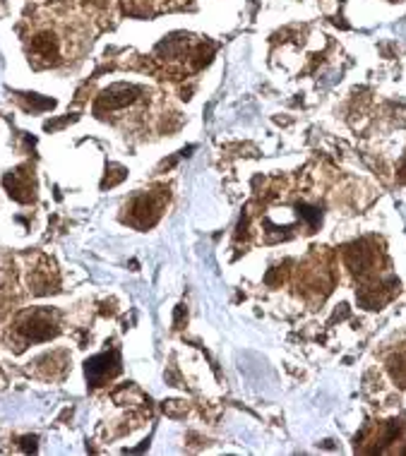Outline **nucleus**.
I'll return each mask as SVG.
<instances>
[{
	"instance_id": "f257e3e1",
	"label": "nucleus",
	"mask_w": 406,
	"mask_h": 456,
	"mask_svg": "<svg viewBox=\"0 0 406 456\" xmlns=\"http://www.w3.org/2000/svg\"><path fill=\"white\" fill-rule=\"evenodd\" d=\"M17 334L25 341H48L58 334V317L50 310H32L20 317Z\"/></svg>"
},
{
	"instance_id": "f03ea898",
	"label": "nucleus",
	"mask_w": 406,
	"mask_h": 456,
	"mask_svg": "<svg viewBox=\"0 0 406 456\" xmlns=\"http://www.w3.org/2000/svg\"><path fill=\"white\" fill-rule=\"evenodd\" d=\"M142 89L135 87V84H111L109 89L101 92V97L97 101V113L101 111H121L126 106H133L140 99Z\"/></svg>"
},
{
	"instance_id": "7ed1b4c3",
	"label": "nucleus",
	"mask_w": 406,
	"mask_h": 456,
	"mask_svg": "<svg viewBox=\"0 0 406 456\" xmlns=\"http://www.w3.org/2000/svg\"><path fill=\"white\" fill-rule=\"evenodd\" d=\"M84 373H87L89 385L101 387L104 382H109L111 377H116L121 373V358L118 353H101V356H94L84 363Z\"/></svg>"
},
{
	"instance_id": "20e7f679",
	"label": "nucleus",
	"mask_w": 406,
	"mask_h": 456,
	"mask_svg": "<svg viewBox=\"0 0 406 456\" xmlns=\"http://www.w3.org/2000/svg\"><path fill=\"white\" fill-rule=\"evenodd\" d=\"M130 212V221L137 228H149L156 223V219L161 216V200H156L154 195H137L128 207Z\"/></svg>"
},
{
	"instance_id": "39448f33",
	"label": "nucleus",
	"mask_w": 406,
	"mask_h": 456,
	"mask_svg": "<svg viewBox=\"0 0 406 456\" xmlns=\"http://www.w3.org/2000/svg\"><path fill=\"white\" fill-rule=\"evenodd\" d=\"M5 188L13 200L17 202H32L36 197V188H34V176L29 168H15V171L5 173Z\"/></svg>"
},
{
	"instance_id": "423d86ee",
	"label": "nucleus",
	"mask_w": 406,
	"mask_h": 456,
	"mask_svg": "<svg viewBox=\"0 0 406 456\" xmlns=\"http://www.w3.org/2000/svg\"><path fill=\"white\" fill-rule=\"evenodd\" d=\"M346 260L351 264L353 272H368V267L373 264V250H365L363 245H353L351 250L346 252Z\"/></svg>"
},
{
	"instance_id": "0eeeda50",
	"label": "nucleus",
	"mask_w": 406,
	"mask_h": 456,
	"mask_svg": "<svg viewBox=\"0 0 406 456\" xmlns=\"http://www.w3.org/2000/svg\"><path fill=\"white\" fill-rule=\"evenodd\" d=\"M27 99L25 101V109H29V111H43V109H53V104L55 101L53 99H39L36 94H27Z\"/></svg>"
},
{
	"instance_id": "6e6552de",
	"label": "nucleus",
	"mask_w": 406,
	"mask_h": 456,
	"mask_svg": "<svg viewBox=\"0 0 406 456\" xmlns=\"http://www.w3.org/2000/svg\"><path fill=\"white\" fill-rule=\"evenodd\" d=\"M111 173H114V176H106L104 178V183H101V188H114L116 183H121L123 178H126V168H121V166H111Z\"/></svg>"
},
{
	"instance_id": "1a4fd4ad",
	"label": "nucleus",
	"mask_w": 406,
	"mask_h": 456,
	"mask_svg": "<svg viewBox=\"0 0 406 456\" xmlns=\"http://www.w3.org/2000/svg\"><path fill=\"white\" fill-rule=\"evenodd\" d=\"M22 449L25 452H36V437H25L22 440Z\"/></svg>"
},
{
	"instance_id": "9d476101",
	"label": "nucleus",
	"mask_w": 406,
	"mask_h": 456,
	"mask_svg": "<svg viewBox=\"0 0 406 456\" xmlns=\"http://www.w3.org/2000/svg\"><path fill=\"white\" fill-rule=\"evenodd\" d=\"M180 322H183V308L176 310V326H180Z\"/></svg>"
}]
</instances>
